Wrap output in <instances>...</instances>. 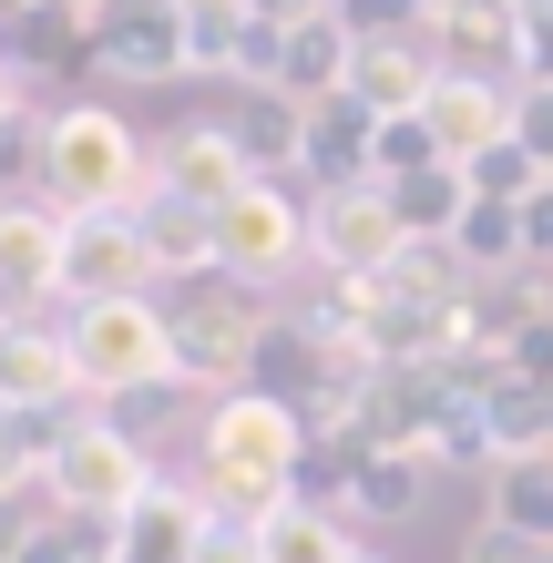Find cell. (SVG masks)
Wrapping results in <instances>:
<instances>
[{"instance_id": "obj_8", "label": "cell", "mask_w": 553, "mask_h": 563, "mask_svg": "<svg viewBox=\"0 0 553 563\" xmlns=\"http://www.w3.org/2000/svg\"><path fill=\"white\" fill-rule=\"evenodd\" d=\"M256 42H267V62H256V82H267L277 103H298V113H329V103H349V62H360V21L318 11V21L256 31Z\"/></svg>"}, {"instance_id": "obj_14", "label": "cell", "mask_w": 553, "mask_h": 563, "mask_svg": "<svg viewBox=\"0 0 553 563\" xmlns=\"http://www.w3.org/2000/svg\"><path fill=\"white\" fill-rule=\"evenodd\" d=\"M206 522H215V512H206V492L154 482L144 503L103 533V553H113V563H195V553H206Z\"/></svg>"}, {"instance_id": "obj_16", "label": "cell", "mask_w": 553, "mask_h": 563, "mask_svg": "<svg viewBox=\"0 0 553 563\" xmlns=\"http://www.w3.org/2000/svg\"><path fill=\"white\" fill-rule=\"evenodd\" d=\"M154 185L185 195V206H225V195L256 185V175H246V154H236V134H225V123H185V134L154 144Z\"/></svg>"}, {"instance_id": "obj_12", "label": "cell", "mask_w": 553, "mask_h": 563, "mask_svg": "<svg viewBox=\"0 0 553 563\" xmlns=\"http://www.w3.org/2000/svg\"><path fill=\"white\" fill-rule=\"evenodd\" d=\"M441 82V52L431 31H360V62H349V103L369 123H410Z\"/></svg>"}, {"instance_id": "obj_17", "label": "cell", "mask_w": 553, "mask_h": 563, "mask_svg": "<svg viewBox=\"0 0 553 563\" xmlns=\"http://www.w3.org/2000/svg\"><path fill=\"white\" fill-rule=\"evenodd\" d=\"M134 236H144V267L154 277H175V287L215 277V206H185V195L154 185L144 206H134Z\"/></svg>"}, {"instance_id": "obj_5", "label": "cell", "mask_w": 553, "mask_h": 563, "mask_svg": "<svg viewBox=\"0 0 553 563\" xmlns=\"http://www.w3.org/2000/svg\"><path fill=\"white\" fill-rule=\"evenodd\" d=\"M298 267H308V206H298L277 175L236 185V195L215 206V277L246 287V297H267V287H287Z\"/></svg>"}, {"instance_id": "obj_7", "label": "cell", "mask_w": 553, "mask_h": 563, "mask_svg": "<svg viewBox=\"0 0 553 563\" xmlns=\"http://www.w3.org/2000/svg\"><path fill=\"white\" fill-rule=\"evenodd\" d=\"M175 349H185V379H206L215 400L225 389H256V349H267V308H256L246 287H225V277H195L175 297Z\"/></svg>"}, {"instance_id": "obj_11", "label": "cell", "mask_w": 553, "mask_h": 563, "mask_svg": "<svg viewBox=\"0 0 553 563\" xmlns=\"http://www.w3.org/2000/svg\"><path fill=\"white\" fill-rule=\"evenodd\" d=\"M92 52H103V73H123V82H175V73H195V11L185 0H113L103 11V31H92Z\"/></svg>"}, {"instance_id": "obj_21", "label": "cell", "mask_w": 553, "mask_h": 563, "mask_svg": "<svg viewBox=\"0 0 553 563\" xmlns=\"http://www.w3.org/2000/svg\"><path fill=\"white\" fill-rule=\"evenodd\" d=\"M493 522H502V533L553 543V451H533V461H493Z\"/></svg>"}, {"instance_id": "obj_26", "label": "cell", "mask_w": 553, "mask_h": 563, "mask_svg": "<svg viewBox=\"0 0 553 563\" xmlns=\"http://www.w3.org/2000/svg\"><path fill=\"white\" fill-rule=\"evenodd\" d=\"M195 563H267V543H256V522H206V553H195Z\"/></svg>"}, {"instance_id": "obj_23", "label": "cell", "mask_w": 553, "mask_h": 563, "mask_svg": "<svg viewBox=\"0 0 553 563\" xmlns=\"http://www.w3.org/2000/svg\"><path fill=\"white\" fill-rule=\"evenodd\" d=\"M543 185H553V164H533L523 144H502V154L472 164V195H482V206H533Z\"/></svg>"}, {"instance_id": "obj_30", "label": "cell", "mask_w": 553, "mask_h": 563, "mask_svg": "<svg viewBox=\"0 0 553 563\" xmlns=\"http://www.w3.org/2000/svg\"><path fill=\"white\" fill-rule=\"evenodd\" d=\"M349 563H389V553H349Z\"/></svg>"}, {"instance_id": "obj_29", "label": "cell", "mask_w": 553, "mask_h": 563, "mask_svg": "<svg viewBox=\"0 0 553 563\" xmlns=\"http://www.w3.org/2000/svg\"><path fill=\"white\" fill-rule=\"evenodd\" d=\"M21 123V62H11V42H0V134Z\"/></svg>"}, {"instance_id": "obj_20", "label": "cell", "mask_w": 553, "mask_h": 563, "mask_svg": "<svg viewBox=\"0 0 553 563\" xmlns=\"http://www.w3.org/2000/svg\"><path fill=\"white\" fill-rule=\"evenodd\" d=\"M256 543H267V563H349V553H360V543H349V522L329 503H308V492L277 522H256Z\"/></svg>"}, {"instance_id": "obj_2", "label": "cell", "mask_w": 553, "mask_h": 563, "mask_svg": "<svg viewBox=\"0 0 553 563\" xmlns=\"http://www.w3.org/2000/svg\"><path fill=\"white\" fill-rule=\"evenodd\" d=\"M31 185L52 216H134L154 195V154L113 103H62L31 134Z\"/></svg>"}, {"instance_id": "obj_18", "label": "cell", "mask_w": 553, "mask_h": 563, "mask_svg": "<svg viewBox=\"0 0 553 563\" xmlns=\"http://www.w3.org/2000/svg\"><path fill=\"white\" fill-rule=\"evenodd\" d=\"M389 206H400L410 246H451V236H462V216H472V175H462V164H420V175H389Z\"/></svg>"}, {"instance_id": "obj_27", "label": "cell", "mask_w": 553, "mask_h": 563, "mask_svg": "<svg viewBox=\"0 0 553 563\" xmlns=\"http://www.w3.org/2000/svg\"><path fill=\"white\" fill-rule=\"evenodd\" d=\"M21 11H31V21H52V31H73V42H92L113 0H21Z\"/></svg>"}, {"instance_id": "obj_13", "label": "cell", "mask_w": 553, "mask_h": 563, "mask_svg": "<svg viewBox=\"0 0 553 563\" xmlns=\"http://www.w3.org/2000/svg\"><path fill=\"white\" fill-rule=\"evenodd\" d=\"M154 287L134 216H62V308H92V297H134Z\"/></svg>"}, {"instance_id": "obj_4", "label": "cell", "mask_w": 553, "mask_h": 563, "mask_svg": "<svg viewBox=\"0 0 553 563\" xmlns=\"http://www.w3.org/2000/svg\"><path fill=\"white\" fill-rule=\"evenodd\" d=\"M165 482L154 472V451L134 441V430H113V420H73V430H52V461H42V492H52V512H82V522H113L144 503V492Z\"/></svg>"}, {"instance_id": "obj_9", "label": "cell", "mask_w": 553, "mask_h": 563, "mask_svg": "<svg viewBox=\"0 0 553 563\" xmlns=\"http://www.w3.org/2000/svg\"><path fill=\"white\" fill-rule=\"evenodd\" d=\"M62 400H82V358H73V328L42 318V308H11L0 318V410L42 420Z\"/></svg>"}, {"instance_id": "obj_15", "label": "cell", "mask_w": 553, "mask_h": 563, "mask_svg": "<svg viewBox=\"0 0 553 563\" xmlns=\"http://www.w3.org/2000/svg\"><path fill=\"white\" fill-rule=\"evenodd\" d=\"M62 297V216L42 195H0V308Z\"/></svg>"}, {"instance_id": "obj_28", "label": "cell", "mask_w": 553, "mask_h": 563, "mask_svg": "<svg viewBox=\"0 0 553 563\" xmlns=\"http://www.w3.org/2000/svg\"><path fill=\"white\" fill-rule=\"evenodd\" d=\"M31 553H42V512L0 503V563H31Z\"/></svg>"}, {"instance_id": "obj_3", "label": "cell", "mask_w": 553, "mask_h": 563, "mask_svg": "<svg viewBox=\"0 0 553 563\" xmlns=\"http://www.w3.org/2000/svg\"><path fill=\"white\" fill-rule=\"evenodd\" d=\"M73 328V358H82V400H134V389H175L185 379V349H175V308L165 297H92V308L62 318Z\"/></svg>"}, {"instance_id": "obj_22", "label": "cell", "mask_w": 553, "mask_h": 563, "mask_svg": "<svg viewBox=\"0 0 553 563\" xmlns=\"http://www.w3.org/2000/svg\"><path fill=\"white\" fill-rule=\"evenodd\" d=\"M410 492H420V451H360L349 512H410Z\"/></svg>"}, {"instance_id": "obj_32", "label": "cell", "mask_w": 553, "mask_h": 563, "mask_svg": "<svg viewBox=\"0 0 553 563\" xmlns=\"http://www.w3.org/2000/svg\"><path fill=\"white\" fill-rule=\"evenodd\" d=\"M0 318H11V308H0Z\"/></svg>"}, {"instance_id": "obj_1", "label": "cell", "mask_w": 553, "mask_h": 563, "mask_svg": "<svg viewBox=\"0 0 553 563\" xmlns=\"http://www.w3.org/2000/svg\"><path fill=\"white\" fill-rule=\"evenodd\" d=\"M298 472H308V420L277 389H225L195 430V492L225 522H277L298 503Z\"/></svg>"}, {"instance_id": "obj_19", "label": "cell", "mask_w": 553, "mask_h": 563, "mask_svg": "<svg viewBox=\"0 0 553 563\" xmlns=\"http://www.w3.org/2000/svg\"><path fill=\"white\" fill-rule=\"evenodd\" d=\"M225 134H236V154H246V175H277V164H308V113L298 103H277L267 82L246 92L236 113H215Z\"/></svg>"}, {"instance_id": "obj_25", "label": "cell", "mask_w": 553, "mask_h": 563, "mask_svg": "<svg viewBox=\"0 0 553 563\" xmlns=\"http://www.w3.org/2000/svg\"><path fill=\"white\" fill-rule=\"evenodd\" d=\"M462 563H553V543H533V533H502V522H482V533L462 543Z\"/></svg>"}, {"instance_id": "obj_10", "label": "cell", "mask_w": 553, "mask_h": 563, "mask_svg": "<svg viewBox=\"0 0 553 563\" xmlns=\"http://www.w3.org/2000/svg\"><path fill=\"white\" fill-rule=\"evenodd\" d=\"M512 113H523V92H512V82L441 73V82H431V103H420V134H431L441 164H462V175H472L482 154H502V144H512Z\"/></svg>"}, {"instance_id": "obj_24", "label": "cell", "mask_w": 553, "mask_h": 563, "mask_svg": "<svg viewBox=\"0 0 553 563\" xmlns=\"http://www.w3.org/2000/svg\"><path fill=\"white\" fill-rule=\"evenodd\" d=\"M42 461H52V441H42L21 410H0V503H21V492L42 482Z\"/></svg>"}, {"instance_id": "obj_31", "label": "cell", "mask_w": 553, "mask_h": 563, "mask_svg": "<svg viewBox=\"0 0 553 563\" xmlns=\"http://www.w3.org/2000/svg\"><path fill=\"white\" fill-rule=\"evenodd\" d=\"M502 11H533V0H502Z\"/></svg>"}, {"instance_id": "obj_6", "label": "cell", "mask_w": 553, "mask_h": 563, "mask_svg": "<svg viewBox=\"0 0 553 563\" xmlns=\"http://www.w3.org/2000/svg\"><path fill=\"white\" fill-rule=\"evenodd\" d=\"M308 256L329 277L349 287H389L400 277V256H410V225L400 206H389V185L360 175V185H318V206H308Z\"/></svg>"}]
</instances>
